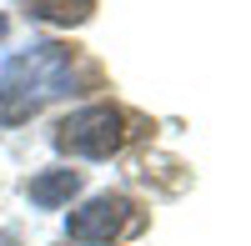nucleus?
<instances>
[{
  "instance_id": "f257e3e1",
  "label": "nucleus",
  "mask_w": 251,
  "mask_h": 246,
  "mask_svg": "<svg viewBox=\"0 0 251 246\" xmlns=\"http://www.w3.org/2000/svg\"><path fill=\"white\" fill-rule=\"evenodd\" d=\"M75 86V60L66 46H30V50H15L5 66H0V126H15V121L35 116L46 100L66 96Z\"/></svg>"
},
{
  "instance_id": "f03ea898",
  "label": "nucleus",
  "mask_w": 251,
  "mask_h": 246,
  "mask_svg": "<svg viewBox=\"0 0 251 246\" xmlns=\"http://www.w3.org/2000/svg\"><path fill=\"white\" fill-rule=\"evenodd\" d=\"M121 141H126V116L116 106H86L55 126V146L80 161H106L121 151Z\"/></svg>"
},
{
  "instance_id": "7ed1b4c3",
  "label": "nucleus",
  "mask_w": 251,
  "mask_h": 246,
  "mask_svg": "<svg viewBox=\"0 0 251 246\" xmlns=\"http://www.w3.org/2000/svg\"><path fill=\"white\" fill-rule=\"evenodd\" d=\"M131 226H136V206L126 196H96L80 211H71V221H66L71 241H80V246H111Z\"/></svg>"
},
{
  "instance_id": "20e7f679",
  "label": "nucleus",
  "mask_w": 251,
  "mask_h": 246,
  "mask_svg": "<svg viewBox=\"0 0 251 246\" xmlns=\"http://www.w3.org/2000/svg\"><path fill=\"white\" fill-rule=\"evenodd\" d=\"M75 191H80V171H46V176H35L25 186V196L35 206H66Z\"/></svg>"
},
{
  "instance_id": "39448f33",
  "label": "nucleus",
  "mask_w": 251,
  "mask_h": 246,
  "mask_svg": "<svg viewBox=\"0 0 251 246\" xmlns=\"http://www.w3.org/2000/svg\"><path fill=\"white\" fill-rule=\"evenodd\" d=\"M20 5H30V15L50 20V25H80V20H91L96 0H20Z\"/></svg>"
},
{
  "instance_id": "423d86ee",
  "label": "nucleus",
  "mask_w": 251,
  "mask_h": 246,
  "mask_svg": "<svg viewBox=\"0 0 251 246\" xmlns=\"http://www.w3.org/2000/svg\"><path fill=\"white\" fill-rule=\"evenodd\" d=\"M0 246H15V236H10V231H0Z\"/></svg>"
},
{
  "instance_id": "0eeeda50",
  "label": "nucleus",
  "mask_w": 251,
  "mask_h": 246,
  "mask_svg": "<svg viewBox=\"0 0 251 246\" xmlns=\"http://www.w3.org/2000/svg\"><path fill=\"white\" fill-rule=\"evenodd\" d=\"M0 35H5V20H0Z\"/></svg>"
}]
</instances>
